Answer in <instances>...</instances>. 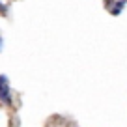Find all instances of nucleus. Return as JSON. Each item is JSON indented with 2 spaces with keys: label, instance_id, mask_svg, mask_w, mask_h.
I'll return each instance as SVG.
<instances>
[{
  "label": "nucleus",
  "instance_id": "1",
  "mask_svg": "<svg viewBox=\"0 0 127 127\" xmlns=\"http://www.w3.org/2000/svg\"><path fill=\"white\" fill-rule=\"evenodd\" d=\"M0 105H6V107L13 105L11 84H9L8 75H4V73H0Z\"/></svg>",
  "mask_w": 127,
  "mask_h": 127
},
{
  "label": "nucleus",
  "instance_id": "2",
  "mask_svg": "<svg viewBox=\"0 0 127 127\" xmlns=\"http://www.w3.org/2000/svg\"><path fill=\"white\" fill-rule=\"evenodd\" d=\"M125 4H127V0H114V4H112L110 9H108V11H110V15H122Z\"/></svg>",
  "mask_w": 127,
  "mask_h": 127
},
{
  "label": "nucleus",
  "instance_id": "3",
  "mask_svg": "<svg viewBox=\"0 0 127 127\" xmlns=\"http://www.w3.org/2000/svg\"><path fill=\"white\" fill-rule=\"evenodd\" d=\"M9 13V8H8V4H4V2H2V0H0V15H8Z\"/></svg>",
  "mask_w": 127,
  "mask_h": 127
},
{
  "label": "nucleus",
  "instance_id": "4",
  "mask_svg": "<svg viewBox=\"0 0 127 127\" xmlns=\"http://www.w3.org/2000/svg\"><path fill=\"white\" fill-rule=\"evenodd\" d=\"M103 4H105V8H107V9H110V6L114 4V0H103Z\"/></svg>",
  "mask_w": 127,
  "mask_h": 127
},
{
  "label": "nucleus",
  "instance_id": "5",
  "mask_svg": "<svg viewBox=\"0 0 127 127\" xmlns=\"http://www.w3.org/2000/svg\"><path fill=\"white\" fill-rule=\"evenodd\" d=\"M2 49H4V37L0 36V52H2Z\"/></svg>",
  "mask_w": 127,
  "mask_h": 127
}]
</instances>
